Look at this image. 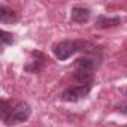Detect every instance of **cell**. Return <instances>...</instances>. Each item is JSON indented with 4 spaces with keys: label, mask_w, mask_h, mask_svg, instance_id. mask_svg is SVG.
<instances>
[{
    "label": "cell",
    "mask_w": 127,
    "mask_h": 127,
    "mask_svg": "<svg viewBox=\"0 0 127 127\" xmlns=\"http://www.w3.org/2000/svg\"><path fill=\"white\" fill-rule=\"evenodd\" d=\"M52 52L61 61L67 60L70 55H73L76 52H85L87 55L88 54L100 55L99 46H96L94 43H91L88 40H61L52 46Z\"/></svg>",
    "instance_id": "1"
},
{
    "label": "cell",
    "mask_w": 127,
    "mask_h": 127,
    "mask_svg": "<svg viewBox=\"0 0 127 127\" xmlns=\"http://www.w3.org/2000/svg\"><path fill=\"white\" fill-rule=\"evenodd\" d=\"M32 115V108L27 102H18L12 109L11 112L8 114V117L3 120V123L6 126H17V124H21V123H26Z\"/></svg>",
    "instance_id": "2"
},
{
    "label": "cell",
    "mask_w": 127,
    "mask_h": 127,
    "mask_svg": "<svg viewBox=\"0 0 127 127\" xmlns=\"http://www.w3.org/2000/svg\"><path fill=\"white\" fill-rule=\"evenodd\" d=\"M100 64H102V57L97 54H88V55L79 57L73 63L75 70H87V72L97 70L100 67Z\"/></svg>",
    "instance_id": "3"
},
{
    "label": "cell",
    "mask_w": 127,
    "mask_h": 127,
    "mask_svg": "<svg viewBox=\"0 0 127 127\" xmlns=\"http://www.w3.org/2000/svg\"><path fill=\"white\" fill-rule=\"evenodd\" d=\"M91 91V85H75L69 87L61 93L60 99L63 102H78L84 97H87Z\"/></svg>",
    "instance_id": "4"
},
{
    "label": "cell",
    "mask_w": 127,
    "mask_h": 127,
    "mask_svg": "<svg viewBox=\"0 0 127 127\" xmlns=\"http://www.w3.org/2000/svg\"><path fill=\"white\" fill-rule=\"evenodd\" d=\"M45 55L42 54V52H39V51H33L32 54H30V58H29V63L24 66V69L27 70V72H30V73H37V72H40L42 70V67H43V64H45Z\"/></svg>",
    "instance_id": "5"
},
{
    "label": "cell",
    "mask_w": 127,
    "mask_h": 127,
    "mask_svg": "<svg viewBox=\"0 0 127 127\" xmlns=\"http://www.w3.org/2000/svg\"><path fill=\"white\" fill-rule=\"evenodd\" d=\"M90 15H91V11L87 6H73L70 11V20L79 24L87 23L90 20Z\"/></svg>",
    "instance_id": "6"
},
{
    "label": "cell",
    "mask_w": 127,
    "mask_h": 127,
    "mask_svg": "<svg viewBox=\"0 0 127 127\" xmlns=\"http://www.w3.org/2000/svg\"><path fill=\"white\" fill-rule=\"evenodd\" d=\"M123 23V18L121 17H108V15H99L96 18V27L97 29H109V27H115V26H120Z\"/></svg>",
    "instance_id": "7"
},
{
    "label": "cell",
    "mask_w": 127,
    "mask_h": 127,
    "mask_svg": "<svg viewBox=\"0 0 127 127\" xmlns=\"http://www.w3.org/2000/svg\"><path fill=\"white\" fill-rule=\"evenodd\" d=\"M18 20V15L15 11H12L8 6H0V21L2 24H12Z\"/></svg>",
    "instance_id": "8"
},
{
    "label": "cell",
    "mask_w": 127,
    "mask_h": 127,
    "mask_svg": "<svg viewBox=\"0 0 127 127\" xmlns=\"http://www.w3.org/2000/svg\"><path fill=\"white\" fill-rule=\"evenodd\" d=\"M75 79L79 85H91L94 79V72H87V70H76L75 72Z\"/></svg>",
    "instance_id": "9"
},
{
    "label": "cell",
    "mask_w": 127,
    "mask_h": 127,
    "mask_svg": "<svg viewBox=\"0 0 127 127\" xmlns=\"http://www.w3.org/2000/svg\"><path fill=\"white\" fill-rule=\"evenodd\" d=\"M0 42H2V46H6V45H12L14 43V37L11 33L2 30L0 32Z\"/></svg>",
    "instance_id": "10"
},
{
    "label": "cell",
    "mask_w": 127,
    "mask_h": 127,
    "mask_svg": "<svg viewBox=\"0 0 127 127\" xmlns=\"http://www.w3.org/2000/svg\"><path fill=\"white\" fill-rule=\"evenodd\" d=\"M0 109H2V120H5L12 108H9V102L8 100H2L0 102Z\"/></svg>",
    "instance_id": "11"
}]
</instances>
